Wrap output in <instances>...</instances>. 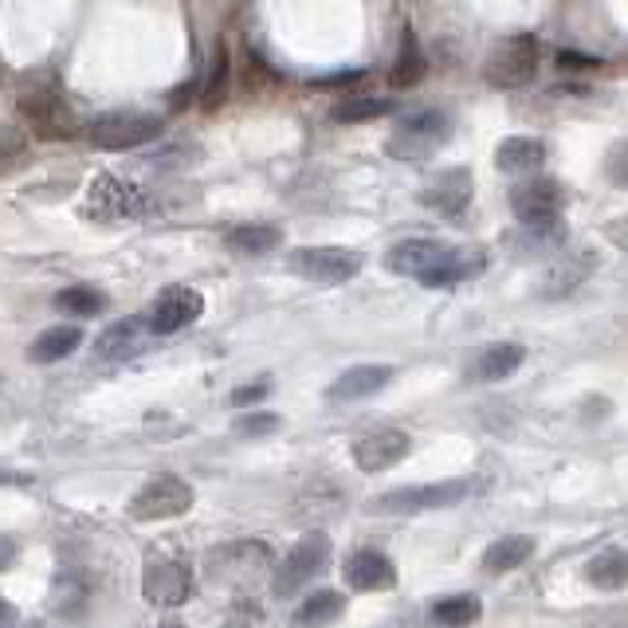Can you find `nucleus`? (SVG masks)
<instances>
[{"mask_svg": "<svg viewBox=\"0 0 628 628\" xmlns=\"http://www.w3.org/2000/svg\"><path fill=\"white\" fill-rule=\"evenodd\" d=\"M362 252H353V247H299V252L287 255V267L299 279H311V283L323 287L350 283L353 275L362 271Z\"/></svg>", "mask_w": 628, "mask_h": 628, "instance_id": "nucleus-6", "label": "nucleus"}, {"mask_svg": "<svg viewBox=\"0 0 628 628\" xmlns=\"http://www.w3.org/2000/svg\"><path fill=\"white\" fill-rule=\"evenodd\" d=\"M605 177L617 189H628V142H613L605 154Z\"/></svg>", "mask_w": 628, "mask_h": 628, "instance_id": "nucleus-32", "label": "nucleus"}, {"mask_svg": "<svg viewBox=\"0 0 628 628\" xmlns=\"http://www.w3.org/2000/svg\"><path fill=\"white\" fill-rule=\"evenodd\" d=\"M448 252H451V244H444V240L412 235V240H401V244L389 247V255H385V267H389V271H397V275H412V279L421 283L424 275L440 264Z\"/></svg>", "mask_w": 628, "mask_h": 628, "instance_id": "nucleus-13", "label": "nucleus"}, {"mask_svg": "<svg viewBox=\"0 0 628 628\" xmlns=\"http://www.w3.org/2000/svg\"><path fill=\"white\" fill-rule=\"evenodd\" d=\"M342 578L358 593H385V589L397 585V566L385 558L382 550H358V554L346 558Z\"/></svg>", "mask_w": 628, "mask_h": 628, "instance_id": "nucleus-14", "label": "nucleus"}, {"mask_svg": "<svg viewBox=\"0 0 628 628\" xmlns=\"http://www.w3.org/2000/svg\"><path fill=\"white\" fill-rule=\"evenodd\" d=\"M189 507H193V487L185 480H177V475H157V480L137 487L126 510L134 522H161L185 515Z\"/></svg>", "mask_w": 628, "mask_h": 628, "instance_id": "nucleus-8", "label": "nucleus"}, {"mask_svg": "<svg viewBox=\"0 0 628 628\" xmlns=\"http://www.w3.org/2000/svg\"><path fill=\"white\" fill-rule=\"evenodd\" d=\"M279 240H283V232L275 225H235L225 235V247L235 255H267L279 247Z\"/></svg>", "mask_w": 628, "mask_h": 628, "instance_id": "nucleus-23", "label": "nucleus"}, {"mask_svg": "<svg viewBox=\"0 0 628 628\" xmlns=\"http://www.w3.org/2000/svg\"><path fill=\"white\" fill-rule=\"evenodd\" d=\"M142 597L161 608L185 605L193 597V569L185 561H154L142 573Z\"/></svg>", "mask_w": 628, "mask_h": 628, "instance_id": "nucleus-11", "label": "nucleus"}, {"mask_svg": "<svg viewBox=\"0 0 628 628\" xmlns=\"http://www.w3.org/2000/svg\"><path fill=\"white\" fill-rule=\"evenodd\" d=\"M389 382H392L389 365H353V370H346L342 377L326 389V397H330V401H362V397L382 392Z\"/></svg>", "mask_w": 628, "mask_h": 628, "instance_id": "nucleus-18", "label": "nucleus"}, {"mask_svg": "<svg viewBox=\"0 0 628 628\" xmlns=\"http://www.w3.org/2000/svg\"><path fill=\"white\" fill-rule=\"evenodd\" d=\"M20 110L28 114V122L44 137H75L78 130H83V122L71 114L68 102H63L59 95H51V90H36V95H28L24 102H20Z\"/></svg>", "mask_w": 628, "mask_h": 628, "instance_id": "nucleus-12", "label": "nucleus"}, {"mask_svg": "<svg viewBox=\"0 0 628 628\" xmlns=\"http://www.w3.org/2000/svg\"><path fill=\"white\" fill-rule=\"evenodd\" d=\"M585 581L593 589H625L628 585V550H605L585 566Z\"/></svg>", "mask_w": 628, "mask_h": 628, "instance_id": "nucleus-28", "label": "nucleus"}, {"mask_svg": "<svg viewBox=\"0 0 628 628\" xmlns=\"http://www.w3.org/2000/svg\"><path fill=\"white\" fill-rule=\"evenodd\" d=\"M267 392V382H255V385H244V389H235L232 392V404L240 409V404H255L259 397Z\"/></svg>", "mask_w": 628, "mask_h": 628, "instance_id": "nucleus-34", "label": "nucleus"}, {"mask_svg": "<svg viewBox=\"0 0 628 628\" xmlns=\"http://www.w3.org/2000/svg\"><path fill=\"white\" fill-rule=\"evenodd\" d=\"M546 161V146L539 137H507L495 149V166L499 173H534Z\"/></svg>", "mask_w": 628, "mask_h": 628, "instance_id": "nucleus-20", "label": "nucleus"}, {"mask_svg": "<svg viewBox=\"0 0 628 628\" xmlns=\"http://www.w3.org/2000/svg\"><path fill=\"white\" fill-rule=\"evenodd\" d=\"M451 137V114L448 110H412L397 122V130L385 142V154L397 161H428L436 149L448 146Z\"/></svg>", "mask_w": 628, "mask_h": 628, "instance_id": "nucleus-1", "label": "nucleus"}, {"mask_svg": "<svg viewBox=\"0 0 628 628\" xmlns=\"http://www.w3.org/2000/svg\"><path fill=\"white\" fill-rule=\"evenodd\" d=\"M146 334H149L146 318H122V323L107 326V330L98 334L95 350L102 362H126V358H134L146 346Z\"/></svg>", "mask_w": 628, "mask_h": 628, "instance_id": "nucleus-17", "label": "nucleus"}, {"mask_svg": "<svg viewBox=\"0 0 628 628\" xmlns=\"http://www.w3.org/2000/svg\"><path fill=\"white\" fill-rule=\"evenodd\" d=\"M346 613V597L342 593H334V589H323V593H314L299 605V613L291 617L294 628H326Z\"/></svg>", "mask_w": 628, "mask_h": 628, "instance_id": "nucleus-24", "label": "nucleus"}, {"mask_svg": "<svg viewBox=\"0 0 628 628\" xmlns=\"http://www.w3.org/2000/svg\"><path fill=\"white\" fill-rule=\"evenodd\" d=\"M225 87H228V51H216L213 83H205V90H201V102H205V107H220Z\"/></svg>", "mask_w": 628, "mask_h": 628, "instance_id": "nucleus-31", "label": "nucleus"}, {"mask_svg": "<svg viewBox=\"0 0 628 628\" xmlns=\"http://www.w3.org/2000/svg\"><path fill=\"white\" fill-rule=\"evenodd\" d=\"M409 448L412 440L401 428H377L353 444V463L362 471H385L392 468V463H401L404 456H409Z\"/></svg>", "mask_w": 628, "mask_h": 628, "instance_id": "nucleus-15", "label": "nucleus"}, {"mask_svg": "<svg viewBox=\"0 0 628 628\" xmlns=\"http://www.w3.org/2000/svg\"><path fill=\"white\" fill-rule=\"evenodd\" d=\"M275 428H279V416H275V412H255V416H240V421H235L240 436H267V432Z\"/></svg>", "mask_w": 628, "mask_h": 628, "instance_id": "nucleus-33", "label": "nucleus"}, {"mask_svg": "<svg viewBox=\"0 0 628 628\" xmlns=\"http://www.w3.org/2000/svg\"><path fill=\"white\" fill-rule=\"evenodd\" d=\"M589 628H628V613H608V617H601L597 625Z\"/></svg>", "mask_w": 628, "mask_h": 628, "instance_id": "nucleus-38", "label": "nucleus"}, {"mask_svg": "<svg viewBox=\"0 0 628 628\" xmlns=\"http://www.w3.org/2000/svg\"><path fill=\"white\" fill-rule=\"evenodd\" d=\"M392 102H385V98H342L338 107L330 110L334 122H373V118L389 114Z\"/></svg>", "mask_w": 628, "mask_h": 628, "instance_id": "nucleus-30", "label": "nucleus"}, {"mask_svg": "<svg viewBox=\"0 0 628 628\" xmlns=\"http://www.w3.org/2000/svg\"><path fill=\"white\" fill-rule=\"evenodd\" d=\"M480 271H483V255L480 252H460V247H451L440 264L424 275L421 283L424 287H451V283L471 279V275H480Z\"/></svg>", "mask_w": 628, "mask_h": 628, "instance_id": "nucleus-21", "label": "nucleus"}, {"mask_svg": "<svg viewBox=\"0 0 628 628\" xmlns=\"http://www.w3.org/2000/svg\"><path fill=\"white\" fill-rule=\"evenodd\" d=\"M561 205H566V193L554 177H530L510 189V213L519 216L522 228L561 225Z\"/></svg>", "mask_w": 628, "mask_h": 628, "instance_id": "nucleus-7", "label": "nucleus"}, {"mask_svg": "<svg viewBox=\"0 0 628 628\" xmlns=\"http://www.w3.org/2000/svg\"><path fill=\"white\" fill-rule=\"evenodd\" d=\"M146 208H149L146 189L130 185L122 177H98L87 193L90 220H126V216H142Z\"/></svg>", "mask_w": 628, "mask_h": 628, "instance_id": "nucleus-9", "label": "nucleus"}, {"mask_svg": "<svg viewBox=\"0 0 628 628\" xmlns=\"http://www.w3.org/2000/svg\"><path fill=\"white\" fill-rule=\"evenodd\" d=\"M608 240L628 252V216H620V220H613V225H608Z\"/></svg>", "mask_w": 628, "mask_h": 628, "instance_id": "nucleus-36", "label": "nucleus"}, {"mask_svg": "<svg viewBox=\"0 0 628 628\" xmlns=\"http://www.w3.org/2000/svg\"><path fill=\"white\" fill-rule=\"evenodd\" d=\"M16 625H20V613L0 597V628H16Z\"/></svg>", "mask_w": 628, "mask_h": 628, "instance_id": "nucleus-37", "label": "nucleus"}, {"mask_svg": "<svg viewBox=\"0 0 628 628\" xmlns=\"http://www.w3.org/2000/svg\"><path fill=\"white\" fill-rule=\"evenodd\" d=\"M225 628H244V625H225Z\"/></svg>", "mask_w": 628, "mask_h": 628, "instance_id": "nucleus-41", "label": "nucleus"}, {"mask_svg": "<svg viewBox=\"0 0 628 628\" xmlns=\"http://www.w3.org/2000/svg\"><path fill=\"white\" fill-rule=\"evenodd\" d=\"M201 311H205L201 291L177 283V287H166V291L154 299V306H149L146 314V326L149 334H177L185 330V326H193L196 318H201Z\"/></svg>", "mask_w": 628, "mask_h": 628, "instance_id": "nucleus-10", "label": "nucleus"}, {"mask_svg": "<svg viewBox=\"0 0 628 628\" xmlns=\"http://www.w3.org/2000/svg\"><path fill=\"white\" fill-rule=\"evenodd\" d=\"M534 71H539V39L530 36V32L503 39L499 48L487 56V63H483V78H487L495 90L530 87V83H534Z\"/></svg>", "mask_w": 628, "mask_h": 628, "instance_id": "nucleus-2", "label": "nucleus"}, {"mask_svg": "<svg viewBox=\"0 0 628 628\" xmlns=\"http://www.w3.org/2000/svg\"><path fill=\"white\" fill-rule=\"evenodd\" d=\"M9 483H32V475H24V471H0V487H9Z\"/></svg>", "mask_w": 628, "mask_h": 628, "instance_id": "nucleus-39", "label": "nucleus"}, {"mask_svg": "<svg viewBox=\"0 0 628 628\" xmlns=\"http://www.w3.org/2000/svg\"><path fill=\"white\" fill-rule=\"evenodd\" d=\"M471 201V173L468 169H444L421 189V205L440 216H460Z\"/></svg>", "mask_w": 628, "mask_h": 628, "instance_id": "nucleus-16", "label": "nucleus"}, {"mask_svg": "<svg viewBox=\"0 0 628 628\" xmlns=\"http://www.w3.org/2000/svg\"><path fill=\"white\" fill-rule=\"evenodd\" d=\"M326 561H330V539H326L323 530L303 534V539L287 550V558L279 561V569H275V597H291V593H299L303 585H311L326 569Z\"/></svg>", "mask_w": 628, "mask_h": 628, "instance_id": "nucleus-4", "label": "nucleus"}, {"mask_svg": "<svg viewBox=\"0 0 628 628\" xmlns=\"http://www.w3.org/2000/svg\"><path fill=\"white\" fill-rule=\"evenodd\" d=\"M161 628H185V625H161Z\"/></svg>", "mask_w": 628, "mask_h": 628, "instance_id": "nucleus-40", "label": "nucleus"}, {"mask_svg": "<svg viewBox=\"0 0 628 628\" xmlns=\"http://www.w3.org/2000/svg\"><path fill=\"white\" fill-rule=\"evenodd\" d=\"M522 358H527V350H522L519 342H495L471 362L468 373L475 382H503V377H510V373L519 370Z\"/></svg>", "mask_w": 628, "mask_h": 628, "instance_id": "nucleus-19", "label": "nucleus"}, {"mask_svg": "<svg viewBox=\"0 0 628 628\" xmlns=\"http://www.w3.org/2000/svg\"><path fill=\"white\" fill-rule=\"evenodd\" d=\"M530 554H534V539H530V534H507V539L487 546L483 569H487V573H510V569H519Z\"/></svg>", "mask_w": 628, "mask_h": 628, "instance_id": "nucleus-22", "label": "nucleus"}, {"mask_svg": "<svg viewBox=\"0 0 628 628\" xmlns=\"http://www.w3.org/2000/svg\"><path fill=\"white\" fill-rule=\"evenodd\" d=\"M78 342H83V330L78 326H51V330H44L32 342V362L48 365V362H63L68 353L78 350Z\"/></svg>", "mask_w": 628, "mask_h": 628, "instance_id": "nucleus-26", "label": "nucleus"}, {"mask_svg": "<svg viewBox=\"0 0 628 628\" xmlns=\"http://www.w3.org/2000/svg\"><path fill=\"white\" fill-rule=\"evenodd\" d=\"M471 495L468 480H444V483H424V487H397L385 491L382 499H373V515H421V510H440L451 503H463Z\"/></svg>", "mask_w": 628, "mask_h": 628, "instance_id": "nucleus-5", "label": "nucleus"}, {"mask_svg": "<svg viewBox=\"0 0 628 628\" xmlns=\"http://www.w3.org/2000/svg\"><path fill=\"white\" fill-rule=\"evenodd\" d=\"M12 561H16V539L0 534V573H4V569H12Z\"/></svg>", "mask_w": 628, "mask_h": 628, "instance_id": "nucleus-35", "label": "nucleus"}, {"mask_svg": "<svg viewBox=\"0 0 628 628\" xmlns=\"http://www.w3.org/2000/svg\"><path fill=\"white\" fill-rule=\"evenodd\" d=\"M424 71H428V59H424V51H421V39L412 36V28H404V36H401V51H397V59H392V75H389V83L392 87H416L424 78Z\"/></svg>", "mask_w": 628, "mask_h": 628, "instance_id": "nucleus-25", "label": "nucleus"}, {"mask_svg": "<svg viewBox=\"0 0 628 628\" xmlns=\"http://www.w3.org/2000/svg\"><path fill=\"white\" fill-rule=\"evenodd\" d=\"M56 306L63 314H75V318H90V314H98L107 306V299L95 287H68V291L56 294Z\"/></svg>", "mask_w": 628, "mask_h": 628, "instance_id": "nucleus-29", "label": "nucleus"}, {"mask_svg": "<svg viewBox=\"0 0 628 628\" xmlns=\"http://www.w3.org/2000/svg\"><path fill=\"white\" fill-rule=\"evenodd\" d=\"M161 134V118L146 110H107L87 122V137L98 149H137Z\"/></svg>", "mask_w": 628, "mask_h": 628, "instance_id": "nucleus-3", "label": "nucleus"}, {"mask_svg": "<svg viewBox=\"0 0 628 628\" xmlns=\"http://www.w3.org/2000/svg\"><path fill=\"white\" fill-rule=\"evenodd\" d=\"M483 613L480 597H471V593H460V597H444L428 608V620L436 628H468L475 625Z\"/></svg>", "mask_w": 628, "mask_h": 628, "instance_id": "nucleus-27", "label": "nucleus"}]
</instances>
